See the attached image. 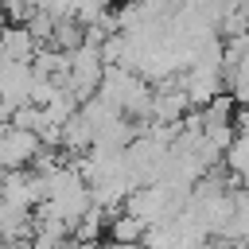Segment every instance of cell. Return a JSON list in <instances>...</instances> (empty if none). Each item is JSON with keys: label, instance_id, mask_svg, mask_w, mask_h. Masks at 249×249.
Returning <instances> with one entry per match:
<instances>
[{"label": "cell", "instance_id": "6da1fadb", "mask_svg": "<svg viewBox=\"0 0 249 249\" xmlns=\"http://www.w3.org/2000/svg\"><path fill=\"white\" fill-rule=\"evenodd\" d=\"M39 152H43V140L31 128H19L12 121H0V171L31 167Z\"/></svg>", "mask_w": 249, "mask_h": 249}, {"label": "cell", "instance_id": "7a4b0ae2", "mask_svg": "<svg viewBox=\"0 0 249 249\" xmlns=\"http://www.w3.org/2000/svg\"><path fill=\"white\" fill-rule=\"evenodd\" d=\"M144 222L136 218V214H128V210H113V218L105 222V233H109V241H117V245H136L140 237H144Z\"/></svg>", "mask_w": 249, "mask_h": 249}, {"label": "cell", "instance_id": "3957f363", "mask_svg": "<svg viewBox=\"0 0 249 249\" xmlns=\"http://www.w3.org/2000/svg\"><path fill=\"white\" fill-rule=\"evenodd\" d=\"M58 249H86V245H82V241H74V237H66V241L58 245Z\"/></svg>", "mask_w": 249, "mask_h": 249}]
</instances>
